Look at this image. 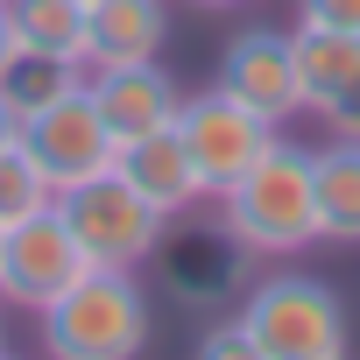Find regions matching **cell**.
<instances>
[{
    "instance_id": "1",
    "label": "cell",
    "mask_w": 360,
    "mask_h": 360,
    "mask_svg": "<svg viewBox=\"0 0 360 360\" xmlns=\"http://www.w3.org/2000/svg\"><path fill=\"white\" fill-rule=\"evenodd\" d=\"M219 226L255 255V262H297L318 248V198H311V148L304 141H269V155L240 176V184H226L212 198Z\"/></svg>"
},
{
    "instance_id": "2",
    "label": "cell",
    "mask_w": 360,
    "mask_h": 360,
    "mask_svg": "<svg viewBox=\"0 0 360 360\" xmlns=\"http://www.w3.org/2000/svg\"><path fill=\"white\" fill-rule=\"evenodd\" d=\"M50 360H141L155 346V311L134 269H85L50 311H36Z\"/></svg>"
},
{
    "instance_id": "3",
    "label": "cell",
    "mask_w": 360,
    "mask_h": 360,
    "mask_svg": "<svg viewBox=\"0 0 360 360\" xmlns=\"http://www.w3.org/2000/svg\"><path fill=\"white\" fill-rule=\"evenodd\" d=\"M255 360H346L353 353V325H346V297L311 276V269H276L255 276L233 304Z\"/></svg>"
},
{
    "instance_id": "4",
    "label": "cell",
    "mask_w": 360,
    "mask_h": 360,
    "mask_svg": "<svg viewBox=\"0 0 360 360\" xmlns=\"http://www.w3.org/2000/svg\"><path fill=\"white\" fill-rule=\"evenodd\" d=\"M162 297L176 311H191V318H219L240 304V290L255 283V255L219 226V219H191V212H176L148 255Z\"/></svg>"
},
{
    "instance_id": "5",
    "label": "cell",
    "mask_w": 360,
    "mask_h": 360,
    "mask_svg": "<svg viewBox=\"0 0 360 360\" xmlns=\"http://www.w3.org/2000/svg\"><path fill=\"white\" fill-rule=\"evenodd\" d=\"M57 212L78 233L92 269H148V255H155V240L169 226L120 169H99V176H85V184L57 191Z\"/></svg>"
},
{
    "instance_id": "6",
    "label": "cell",
    "mask_w": 360,
    "mask_h": 360,
    "mask_svg": "<svg viewBox=\"0 0 360 360\" xmlns=\"http://www.w3.org/2000/svg\"><path fill=\"white\" fill-rule=\"evenodd\" d=\"M276 134H283L276 120H262L255 106H240V99L219 92V85L184 92V106H176V141H184V155H191V169H198L205 198H219L226 184H240V176L269 155Z\"/></svg>"
},
{
    "instance_id": "7",
    "label": "cell",
    "mask_w": 360,
    "mask_h": 360,
    "mask_svg": "<svg viewBox=\"0 0 360 360\" xmlns=\"http://www.w3.org/2000/svg\"><path fill=\"white\" fill-rule=\"evenodd\" d=\"M85 269H92V262H85V248H78V233L64 226L57 205L0 233V304H15V311H29V318L50 311Z\"/></svg>"
},
{
    "instance_id": "8",
    "label": "cell",
    "mask_w": 360,
    "mask_h": 360,
    "mask_svg": "<svg viewBox=\"0 0 360 360\" xmlns=\"http://www.w3.org/2000/svg\"><path fill=\"white\" fill-rule=\"evenodd\" d=\"M15 148L50 176L57 191L113 169V134H106V120H99V106H92L85 85L64 92V99H50V106H36V113H22V141Z\"/></svg>"
},
{
    "instance_id": "9",
    "label": "cell",
    "mask_w": 360,
    "mask_h": 360,
    "mask_svg": "<svg viewBox=\"0 0 360 360\" xmlns=\"http://www.w3.org/2000/svg\"><path fill=\"white\" fill-rule=\"evenodd\" d=\"M219 92H233L240 106H255L262 120H297L304 113V92H297V50H290V29H240L226 50H219V71H212Z\"/></svg>"
},
{
    "instance_id": "10",
    "label": "cell",
    "mask_w": 360,
    "mask_h": 360,
    "mask_svg": "<svg viewBox=\"0 0 360 360\" xmlns=\"http://www.w3.org/2000/svg\"><path fill=\"white\" fill-rule=\"evenodd\" d=\"M85 92H92V106H99L113 148H127V141L169 127L176 106H184V85L162 71V57H141V64H99V71H85Z\"/></svg>"
},
{
    "instance_id": "11",
    "label": "cell",
    "mask_w": 360,
    "mask_h": 360,
    "mask_svg": "<svg viewBox=\"0 0 360 360\" xmlns=\"http://www.w3.org/2000/svg\"><path fill=\"white\" fill-rule=\"evenodd\" d=\"M113 169L127 176V184H134L162 219L198 212V205H205V184H198V169H191L184 141H176V120L155 127V134H141V141H127V148H113Z\"/></svg>"
},
{
    "instance_id": "12",
    "label": "cell",
    "mask_w": 360,
    "mask_h": 360,
    "mask_svg": "<svg viewBox=\"0 0 360 360\" xmlns=\"http://www.w3.org/2000/svg\"><path fill=\"white\" fill-rule=\"evenodd\" d=\"M162 43H169V8L162 0H92L85 8V71L162 57Z\"/></svg>"
},
{
    "instance_id": "13",
    "label": "cell",
    "mask_w": 360,
    "mask_h": 360,
    "mask_svg": "<svg viewBox=\"0 0 360 360\" xmlns=\"http://www.w3.org/2000/svg\"><path fill=\"white\" fill-rule=\"evenodd\" d=\"M290 50H297V92H304V113L332 120L353 92H360V36H339V29H290Z\"/></svg>"
},
{
    "instance_id": "14",
    "label": "cell",
    "mask_w": 360,
    "mask_h": 360,
    "mask_svg": "<svg viewBox=\"0 0 360 360\" xmlns=\"http://www.w3.org/2000/svg\"><path fill=\"white\" fill-rule=\"evenodd\" d=\"M311 198H318V240L325 248H360V141L332 134L311 148Z\"/></svg>"
},
{
    "instance_id": "15",
    "label": "cell",
    "mask_w": 360,
    "mask_h": 360,
    "mask_svg": "<svg viewBox=\"0 0 360 360\" xmlns=\"http://www.w3.org/2000/svg\"><path fill=\"white\" fill-rule=\"evenodd\" d=\"M22 57H64L85 64V0H0Z\"/></svg>"
},
{
    "instance_id": "16",
    "label": "cell",
    "mask_w": 360,
    "mask_h": 360,
    "mask_svg": "<svg viewBox=\"0 0 360 360\" xmlns=\"http://www.w3.org/2000/svg\"><path fill=\"white\" fill-rule=\"evenodd\" d=\"M78 85H85V64H64V57H15L8 78H0V92L22 113H36V106H50V99H64Z\"/></svg>"
},
{
    "instance_id": "17",
    "label": "cell",
    "mask_w": 360,
    "mask_h": 360,
    "mask_svg": "<svg viewBox=\"0 0 360 360\" xmlns=\"http://www.w3.org/2000/svg\"><path fill=\"white\" fill-rule=\"evenodd\" d=\"M50 205H57V184L22 148H0V233L22 226V219H36V212H50Z\"/></svg>"
},
{
    "instance_id": "18",
    "label": "cell",
    "mask_w": 360,
    "mask_h": 360,
    "mask_svg": "<svg viewBox=\"0 0 360 360\" xmlns=\"http://www.w3.org/2000/svg\"><path fill=\"white\" fill-rule=\"evenodd\" d=\"M198 360H255V346H248V332H240L233 311H219V318L198 332Z\"/></svg>"
},
{
    "instance_id": "19",
    "label": "cell",
    "mask_w": 360,
    "mask_h": 360,
    "mask_svg": "<svg viewBox=\"0 0 360 360\" xmlns=\"http://www.w3.org/2000/svg\"><path fill=\"white\" fill-rule=\"evenodd\" d=\"M297 22H304V29H339V36H360V0H297Z\"/></svg>"
},
{
    "instance_id": "20",
    "label": "cell",
    "mask_w": 360,
    "mask_h": 360,
    "mask_svg": "<svg viewBox=\"0 0 360 360\" xmlns=\"http://www.w3.org/2000/svg\"><path fill=\"white\" fill-rule=\"evenodd\" d=\"M15 141H22V106L0 92V148H15Z\"/></svg>"
},
{
    "instance_id": "21",
    "label": "cell",
    "mask_w": 360,
    "mask_h": 360,
    "mask_svg": "<svg viewBox=\"0 0 360 360\" xmlns=\"http://www.w3.org/2000/svg\"><path fill=\"white\" fill-rule=\"evenodd\" d=\"M332 134H353V141H360V92H353V99L332 113Z\"/></svg>"
},
{
    "instance_id": "22",
    "label": "cell",
    "mask_w": 360,
    "mask_h": 360,
    "mask_svg": "<svg viewBox=\"0 0 360 360\" xmlns=\"http://www.w3.org/2000/svg\"><path fill=\"white\" fill-rule=\"evenodd\" d=\"M22 57V43H15V29H8V15H0V78H8V64Z\"/></svg>"
},
{
    "instance_id": "23",
    "label": "cell",
    "mask_w": 360,
    "mask_h": 360,
    "mask_svg": "<svg viewBox=\"0 0 360 360\" xmlns=\"http://www.w3.org/2000/svg\"><path fill=\"white\" fill-rule=\"evenodd\" d=\"M191 8H205V15H226V8H240V0H191Z\"/></svg>"
},
{
    "instance_id": "24",
    "label": "cell",
    "mask_w": 360,
    "mask_h": 360,
    "mask_svg": "<svg viewBox=\"0 0 360 360\" xmlns=\"http://www.w3.org/2000/svg\"><path fill=\"white\" fill-rule=\"evenodd\" d=\"M0 353H8V325H0Z\"/></svg>"
},
{
    "instance_id": "25",
    "label": "cell",
    "mask_w": 360,
    "mask_h": 360,
    "mask_svg": "<svg viewBox=\"0 0 360 360\" xmlns=\"http://www.w3.org/2000/svg\"><path fill=\"white\" fill-rule=\"evenodd\" d=\"M85 8H92V0H85Z\"/></svg>"
}]
</instances>
